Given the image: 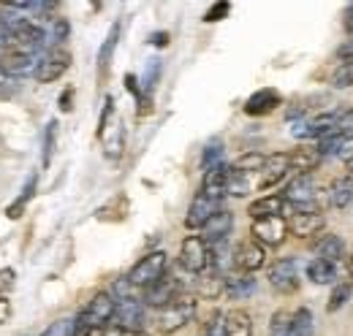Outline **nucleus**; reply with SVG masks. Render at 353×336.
Instances as JSON below:
<instances>
[{
  "instance_id": "obj_21",
  "label": "nucleus",
  "mask_w": 353,
  "mask_h": 336,
  "mask_svg": "<svg viewBox=\"0 0 353 336\" xmlns=\"http://www.w3.org/2000/svg\"><path fill=\"white\" fill-rule=\"evenodd\" d=\"M283 209H285V198L280 193H269V196L256 198L248 207V214L253 220H266V217H283Z\"/></svg>"
},
{
  "instance_id": "obj_8",
  "label": "nucleus",
  "mask_w": 353,
  "mask_h": 336,
  "mask_svg": "<svg viewBox=\"0 0 353 336\" xmlns=\"http://www.w3.org/2000/svg\"><path fill=\"white\" fill-rule=\"evenodd\" d=\"M318 193H321V187L315 185L312 176H294L280 196L285 198V207L291 204L296 211H305L318 209Z\"/></svg>"
},
{
  "instance_id": "obj_39",
  "label": "nucleus",
  "mask_w": 353,
  "mask_h": 336,
  "mask_svg": "<svg viewBox=\"0 0 353 336\" xmlns=\"http://www.w3.org/2000/svg\"><path fill=\"white\" fill-rule=\"evenodd\" d=\"M228 11H231V6H228V3H215V6L204 14V22H218V19H223Z\"/></svg>"
},
{
  "instance_id": "obj_5",
  "label": "nucleus",
  "mask_w": 353,
  "mask_h": 336,
  "mask_svg": "<svg viewBox=\"0 0 353 336\" xmlns=\"http://www.w3.org/2000/svg\"><path fill=\"white\" fill-rule=\"evenodd\" d=\"M68 68H71V52L65 46H49L46 52H41V57H39V65L33 71V79L41 84H52L57 82Z\"/></svg>"
},
{
  "instance_id": "obj_19",
  "label": "nucleus",
  "mask_w": 353,
  "mask_h": 336,
  "mask_svg": "<svg viewBox=\"0 0 353 336\" xmlns=\"http://www.w3.org/2000/svg\"><path fill=\"white\" fill-rule=\"evenodd\" d=\"M280 103H283L280 92L272 90V87H264V90L253 92V95L245 101V114H250V117H264V114H272Z\"/></svg>"
},
{
  "instance_id": "obj_10",
  "label": "nucleus",
  "mask_w": 353,
  "mask_h": 336,
  "mask_svg": "<svg viewBox=\"0 0 353 336\" xmlns=\"http://www.w3.org/2000/svg\"><path fill=\"white\" fill-rule=\"evenodd\" d=\"M250 239H256L261 247H283L288 239V220L285 217H266L253 220L250 225Z\"/></svg>"
},
{
  "instance_id": "obj_36",
  "label": "nucleus",
  "mask_w": 353,
  "mask_h": 336,
  "mask_svg": "<svg viewBox=\"0 0 353 336\" xmlns=\"http://www.w3.org/2000/svg\"><path fill=\"white\" fill-rule=\"evenodd\" d=\"M223 317H225V315L215 309V312L207 317V323L201 326V336H223Z\"/></svg>"
},
{
  "instance_id": "obj_11",
  "label": "nucleus",
  "mask_w": 353,
  "mask_h": 336,
  "mask_svg": "<svg viewBox=\"0 0 353 336\" xmlns=\"http://www.w3.org/2000/svg\"><path fill=\"white\" fill-rule=\"evenodd\" d=\"M176 295H182V282L174 274H166L163 280H158L155 285H150L147 291H141V304L150 309H163L174 301Z\"/></svg>"
},
{
  "instance_id": "obj_25",
  "label": "nucleus",
  "mask_w": 353,
  "mask_h": 336,
  "mask_svg": "<svg viewBox=\"0 0 353 336\" xmlns=\"http://www.w3.org/2000/svg\"><path fill=\"white\" fill-rule=\"evenodd\" d=\"M307 280L315 285H334L337 282V266L321 258H312L307 263Z\"/></svg>"
},
{
  "instance_id": "obj_16",
  "label": "nucleus",
  "mask_w": 353,
  "mask_h": 336,
  "mask_svg": "<svg viewBox=\"0 0 353 336\" xmlns=\"http://www.w3.org/2000/svg\"><path fill=\"white\" fill-rule=\"evenodd\" d=\"M334 114H337V112H326V114H315V117H310V120L296 123V125H294V136H296V138H315V141L332 136V133H334Z\"/></svg>"
},
{
  "instance_id": "obj_26",
  "label": "nucleus",
  "mask_w": 353,
  "mask_h": 336,
  "mask_svg": "<svg viewBox=\"0 0 353 336\" xmlns=\"http://www.w3.org/2000/svg\"><path fill=\"white\" fill-rule=\"evenodd\" d=\"M269 336H296V323H294V312L288 309H277L269 320Z\"/></svg>"
},
{
  "instance_id": "obj_3",
  "label": "nucleus",
  "mask_w": 353,
  "mask_h": 336,
  "mask_svg": "<svg viewBox=\"0 0 353 336\" xmlns=\"http://www.w3.org/2000/svg\"><path fill=\"white\" fill-rule=\"evenodd\" d=\"M114 309H117V298L103 291V293H95L90 298L88 306L77 315V320L82 328H106L114 320Z\"/></svg>"
},
{
  "instance_id": "obj_32",
  "label": "nucleus",
  "mask_w": 353,
  "mask_h": 336,
  "mask_svg": "<svg viewBox=\"0 0 353 336\" xmlns=\"http://www.w3.org/2000/svg\"><path fill=\"white\" fill-rule=\"evenodd\" d=\"M294 323H296V336H312V312L307 306L294 312Z\"/></svg>"
},
{
  "instance_id": "obj_9",
  "label": "nucleus",
  "mask_w": 353,
  "mask_h": 336,
  "mask_svg": "<svg viewBox=\"0 0 353 336\" xmlns=\"http://www.w3.org/2000/svg\"><path fill=\"white\" fill-rule=\"evenodd\" d=\"M266 280L277 293L288 295L299 291V269L294 258H277L269 269H266Z\"/></svg>"
},
{
  "instance_id": "obj_12",
  "label": "nucleus",
  "mask_w": 353,
  "mask_h": 336,
  "mask_svg": "<svg viewBox=\"0 0 353 336\" xmlns=\"http://www.w3.org/2000/svg\"><path fill=\"white\" fill-rule=\"evenodd\" d=\"M266 266V250L256 242V239H242L234 247V271L242 274H253Z\"/></svg>"
},
{
  "instance_id": "obj_23",
  "label": "nucleus",
  "mask_w": 353,
  "mask_h": 336,
  "mask_svg": "<svg viewBox=\"0 0 353 336\" xmlns=\"http://www.w3.org/2000/svg\"><path fill=\"white\" fill-rule=\"evenodd\" d=\"M223 336H253V317L245 309H231L223 317Z\"/></svg>"
},
{
  "instance_id": "obj_6",
  "label": "nucleus",
  "mask_w": 353,
  "mask_h": 336,
  "mask_svg": "<svg viewBox=\"0 0 353 336\" xmlns=\"http://www.w3.org/2000/svg\"><path fill=\"white\" fill-rule=\"evenodd\" d=\"M221 209H223V196L207 193V190L199 187V193H196L193 201H190L188 217H185V228H188V231H201Z\"/></svg>"
},
{
  "instance_id": "obj_30",
  "label": "nucleus",
  "mask_w": 353,
  "mask_h": 336,
  "mask_svg": "<svg viewBox=\"0 0 353 336\" xmlns=\"http://www.w3.org/2000/svg\"><path fill=\"white\" fill-rule=\"evenodd\" d=\"M77 328H79V320H77V317H60V320H54L41 336H74Z\"/></svg>"
},
{
  "instance_id": "obj_13",
  "label": "nucleus",
  "mask_w": 353,
  "mask_h": 336,
  "mask_svg": "<svg viewBox=\"0 0 353 336\" xmlns=\"http://www.w3.org/2000/svg\"><path fill=\"white\" fill-rule=\"evenodd\" d=\"M288 174H291V168H288V152H272V155H266L264 168L256 174V190H272V187H277Z\"/></svg>"
},
{
  "instance_id": "obj_28",
  "label": "nucleus",
  "mask_w": 353,
  "mask_h": 336,
  "mask_svg": "<svg viewBox=\"0 0 353 336\" xmlns=\"http://www.w3.org/2000/svg\"><path fill=\"white\" fill-rule=\"evenodd\" d=\"M36 182H39V174H33L30 179H28V185H25V190H22V196L6 209V217H11V220H17L19 214H22V209H25V204L33 198V193H36Z\"/></svg>"
},
{
  "instance_id": "obj_47",
  "label": "nucleus",
  "mask_w": 353,
  "mask_h": 336,
  "mask_svg": "<svg viewBox=\"0 0 353 336\" xmlns=\"http://www.w3.org/2000/svg\"><path fill=\"white\" fill-rule=\"evenodd\" d=\"M345 166H348V176H353V160H348Z\"/></svg>"
},
{
  "instance_id": "obj_42",
  "label": "nucleus",
  "mask_w": 353,
  "mask_h": 336,
  "mask_svg": "<svg viewBox=\"0 0 353 336\" xmlns=\"http://www.w3.org/2000/svg\"><path fill=\"white\" fill-rule=\"evenodd\" d=\"M8 317H11V301L0 295V326L8 323Z\"/></svg>"
},
{
  "instance_id": "obj_18",
  "label": "nucleus",
  "mask_w": 353,
  "mask_h": 336,
  "mask_svg": "<svg viewBox=\"0 0 353 336\" xmlns=\"http://www.w3.org/2000/svg\"><path fill=\"white\" fill-rule=\"evenodd\" d=\"M231 228H234V214L228 209H221L204 228H201V239H204L210 247H212V244H221V242H228Z\"/></svg>"
},
{
  "instance_id": "obj_24",
  "label": "nucleus",
  "mask_w": 353,
  "mask_h": 336,
  "mask_svg": "<svg viewBox=\"0 0 353 336\" xmlns=\"http://www.w3.org/2000/svg\"><path fill=\"white\" fill-rule=\"evenodd\" d=\"M253 291H256L253 274H242V271L225 274V295H231V298H248Z\"/></svg>"
},
{
  "instance_id": "obj_1",
  "label": "nucleus",
  "mask_w": 353,
  "mask_h": 336,
  "mask_svg": "<svg viewBox=\"0 0 353 336\" xmlns=\"http://www.w3.org/2000/svg\"><path fill=\"white\" fill-rule=\"evenodd\" d=\"M193 317H196V298L188 293H182V295H176L169 306L158 309V315H155V326H158L161 334L169 336V334L182 331Z\"/></svg>"
},
{
  "instance_id": "obj_14",
  "label": "nucleus",
  "mask_w": 353,
  "mask_h": 336,
  "mask_svg": "<svg viewBox=\"0 0 353 336\" xmlns=\"http://www.w3.org/2000/svg\"><path fill=\"white\" fill-rule=\"evenodd\" d=\"M326 228V217L321 209H305L294 211L288 217V233L296 239H312Z\"/></svg>"
},
{
  "instance_id": "obj_27",
  "label": "nucleus",
  "mask_w": 353,
  "mask_h": 336,
  "mask_svg": "<svg viewBox=\"0 0 353 336\" xmlns=\"http://www.w3.org/2000/svg\"><path fill=\"white\" fill-rule=\"evenodd\" d=\"M266 163V155L261 152H248V155H242V158H236L231 168H236V171H242V174H250V176H256Z\"/></svg>"
},
{
  "instance_id": "obj_22",
  "label": "nucleus",
  "mask_w": 353,
  "mask_h": 336,
  "mask_svg": "<svg viewBox=\"0 0 353 336\" xmlns=\"http://www.w3.org/2000/svg\"><path fill=\"white\" fill-rule=\"evenodd\" d=\"M326 201L332 209H348L353 204V176H340L326 187Z\"/></svg>"
},
{
  "instance_id": "obj_41",
  "label": "nucleus",
  "mask_w": 353,
  "mask_h": 336,
  "mask_svg": "<svg viewBox=\"0 0 353 336\" xmlns=\"http://www.w3.org/2000/svg\"><path fill=\"white\" fill-rule=\"evenodd\" d=\"M14 280H17V271L14 269H0V295L8 293L14 288Z\"/></svg>"
},
{
  "instance_id": "obj_20",
  "label": "nucleus",
  "mask_w": 353,
  "mask_h": 336,
  "mask_svg": "<svg viewBox=\"0 0 353 336\" xmlns=\"http://www.w3.org/2000/svg\"><path fill=\"white\" fill-rule=\"evenodd\" d=\"M312 252H315V258L329 260V263H334V266L345 260V244H343V239L334 236V233H321V236L312 242Z\"/></svg>"
},
{
  "instance_id": "obj_35",
  "label": "nucleus",
  "mask_w": 353,
  "mask_h": 336,
  "mask_svg": "<svg viewBox=\"0 0 353 336\" xmlns=\"http://www.w3.org/2000/svg\"><path fill=\"white\" fill-rule=\"evenodd\" d=\"M19 87H22V82H19L17 76L0 71V98H14V95L19 92Z\"/></svg>"
},
{
  "instance_id": "obj_44",
  "label": "nucleus",
  "mask_w": 353,
  "mask_h": 336,
  "mask_svg": "<svg viewBox=\"0 0 353 336\" xmlns=\"http://www.w3.org/2000/svg\"><path fill=\"white\" fill-rule=\"evenodd\" d=\"M345 271H348V277L353 280V247L351 252H345Z\"/></svg>"
},
{
  "instance_id": "obj_7",
  "label": "nucleus",
  "mask_w": 353,
  "mask_h": 336,
  "mask_svg": "<svg viewBox=\"0 0 353 336\" xmlns=\"http://www.w3.org/2000/svg\"><path fill=\"white\" fill-rule=\"evenodd\" d=\"M179 266L188 274L210 271V244L201 236H185L179 244Z\"/></svg>"
},
{
  "instance_id": "obj_2",
  "label": "nucleus",
  "mask_w": 353,
  "mask_h": 336,
  "mask_svg": "<svg viewBox=\"0 0 353 336\" xmlns=\"http://www.w3.org/2000/svg\"><path fill=\"white\" fill-rule=\"evenodd\" d=\"M169 274V255L166 252H150L144 255L131 271H128V285L133 291H147L150 285H155L158 280H163Z\"/></svg>"
},
{
  "instance_id": "obj_45",
  "label": "nucleus",
  "mask_w": 353,
  "mask_h": 336,
  "mask_svg": "<svg viewBox=\"0 0 353 336\" xmlns=\"http://www.w3.org/2000/svg\"><path fill=\"white\" fill-rule=\"evenodd\" d=\"M152 43H155V46H166V43H169V36H166V33H155V36H152Z\"/></svg>"
},
{
  "instance_id": "obj_15",
  "label": "nucleus",
  "mask_w": 353,
  "mask_h": 336,
  "mask_svg": "<svg viewBox=\"0 0 353 336\" xmlns=\"http://www.w3.org/2000/svg\"><path fill=\"white\" fill-rule=\"evenodd\" d=\"M39 57L41 54H28V52H19V49H3L0 52V71H6V74L19 79V76L36 71Z\"/></svg>"
},
{
  "instance_id": "obj_46",
  "label": "nucleus",
  "mask_w": 353,
  "mask_h": 336,
  "mask_svg": "<svg viewBox=\"0 0 353 336\" xmlns=\"http://www.w3.org/2000/svg\"><path fill=\"white\" fill-rule=\"evenodd\" d=\"M345 30H348V33H353V6L345 11Z\"/></svg>"
},
{
  "instance_id": "obj_31",
  "label": "nucleus",
  "mask_w": 353,
  "mask_h": 336,
  "mask_svg": "<svg viewBox=\"0 0 353 336\" xmlns=\"http://www.w3.org/2000/svg\"><path fill=\"white\" fill-rule=\"evenodd\" d=\"M351 291H353V282H337L332 295H329V312H337L340 306H345V301L351 298Z\"/></svg>"
},
{
  "instance_id": "obj_17",
  "label": "nucleus",
  "mask_w": 353,
  "mask_h": 336,
  "mask_svg": "<svg viewBox=\"0 0 353 336\" xmlns=\"http://www.w3.org/2000/svg\"><path fill=\"white\" fill-rule=\"evenodd\" d=\"M321 152L315 144H299L296 149L288 152V168L296 174V176H312V171L321 166Z\"/></svg>"
},
{
  "instance_id": "obj_40",
  "label": "nucleus",
  "mask_w": 353,
  "mask_h": 336,
  "mask_svg": "<svg viewBox=\"0 0 353 336\" xmlns=\"http://www.w3.org/2000/svg\"><path fill=\"white\" fill-rule=\"evenodd\" d=\"M54 123H49V125H46V136H44V166L46 163H49V160H52V152H54V149H52V147H54Z\"/></svg>"
},
{
  "instance_id": "obj_43",
  "label": "nucleus",
  "mask_w": 353,
  "mask_h": 336,
  "mask_svg": "<svg viewBox=\"0 0 353 336\" xmlns=\"http://www.w3.org/2000/svg\"><path fill=\"white\" fill-rule=\"evenodd\" d=\"M71 95H74V90H65L63 92V101H60V109L63 112H71Z\"/></svg>"
},
{
  "instance_id": "obj_37",
  "label": "nucleus",
  "mask_w": 353,
  "mask_h": 336,
  "mask_svg": "<svg viewBox=\"0 0 353 336\" xmlns=\"http://www.w3.org/2000/svg\"><path fill=\"white\" fill-rule=\"evenodd\" d=\"M332 82H334V87H353V60L343 63V65L334 71Z\"/></svg>"
},
{
  "instance_id": "obj_4",
  "label": "nucleus",
  "mask_w": 353,
  "mask_h": 336,
  "mask_svg": "<svg viewBox=\"0 0 353 336\" xmlns=\"http://www.w3.org/2000/svg\"><path fill=\"white\" fill-rule=\"evenodd\" d=\"M112 326H117L125 334H144L147 328V306L141 304V298L128 295V298H117V309H114V320Z\"/></svg>"
},
{
  "instance_id": "obj_38",
  "label": "nucleus",
  "mask_w": 353,
  "mask_h": 336,
  "mask_svg": "<svg viewBox=\"0 0 353 336\" xmlns=\"http://www.w3.org/2000/svg\"><path fill=\"white\" fill-rule=\"evenodd\" d=\"M19 19H25V17H6V14H0V49H6L8 36H11V28H14Z\"/></svg>"
},
{
  "instance_id": "obj_33",
  "label": "nucleus",
  "mask_w": 353,
  "mask_h": 336,
  "mask_svg": "<svg viewBox=\"0 0 353 336\" xmlns=\"http://www.w3.org/2000/svg\"><path fill=\"white\" fill-rule=\"evenodd\" d=\"M334 133L337 136H353V109L334 114Z\"/></svg>"
},
{
  "instance_id": "obj_34",
  "label": "nucleus",
  "mask_w": 353,
  "mask_h": 336,
  "mask_svg": "<svg viewBox=\"0 0 353 336\" xmlns=\"http://www.w3.org/2000/svg\"><path fill=\"white\" fill-rule=\"evenodd\" d=\"M117 36H120V25H114L112 30H109V39L103 43V49H101V68L106 71V65H109V57H112V52H114V46H117Z\"/></svg>"
},
{
  "instance_id": "obj_29",
  "label": "nucleus",
  "mask_w": 353,
  "mask_h": 336,
  "mask_svg": "<svg viewBox=\"0 0 353 336\" xmlns=\"http://www.w3.org/2000/svg\"><path fill=\"white\" fill-rule=\"evenodd\" d=\"M201 295L204 298H218V295L225 293V277H221V274H215V271H210L204 280H201Z\"/></svg>"
},
{
  "instance_id": "obj_48",
  "label": "nucleus",
  "mask_w": 353,
  "mask_h": 336,
  "mask_svg": "<svg viewBox=\"0 0 353 336\" xmlns=\"http://www.w3.org/2000/svg\"><path fill=\"white\" fill-rule=\"evenodd\" d=\"M136 336H147V334H136Z\"/></svg>"
}]
</instances>
